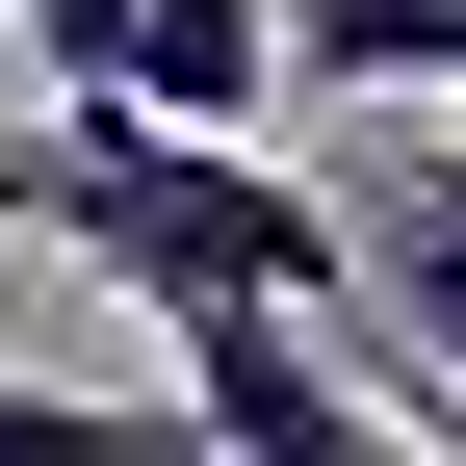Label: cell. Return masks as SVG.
Here are the masks:
<instances>
[{
    "label": "cell",
    "instance_id": "6da1fadb",
    "mask_svg": "<svg viewBox=\"0 0 466 466\" xmlns=\"http://www.w3.org/2000/svg\"><path fill=\"white\" fill-rule=\"evenodd\" d=\"M0 208L52 259H104L130 311H363V233L285 182L259 130H156V104H26L0 130Z\"/></svg>",
    "mask_w": 466,
    "mask_h": 466
},
{
    "label": "cell",
    "instance_id": "8992f818",
    "mask_svg": "<svg viewBox=\"0 0 466 466\" xmlns=\"http://www.w3.org/2000/svg\"><path fill=\"white\" fill-rule=\"evenodd\" d=\"M0 466H208V415L182 389H26L0 363Z\"/></svg>",
    "mask_w": 466,
    "mask_h": 466
},
{
    "label": "cell",
    "instance_id": "7a4b0ae2",
    "mask_svg": "<svg viewBox=\"0 0 466 466\" xmlns=\"http://www.w3.org/2000/svg\"><path fill=\"white\" fill-rule=\"evenodd\" d=\"M156 337H182V415H208V466H441L337 311H156Z\"/></svg>",
    "mask_w": 466,
    "mask_h": 466
},
{
    "label": "cell",
    "instance_id": "277c9868",
    "mask_svg": "<svg viewBox=\"0 0 466 466\" xmlns=\"http://www.w3.org/2000/svg\"><path fill=\"white\" fill-rule=\"evenodd\" d=\"M285 104H466V0H285Z\"/></svg>",
    "mask_w": 466,
    "mask_h": 466
},
{
    "label": "cell",
    "instance_id": "52a82bcc",
    "mask_svg": "<svg viewBox=\"0 0 466 466\" xmlns=\"http://www.w3.org/2000/svg\"><path fill=\"white\" fill-rule=\"evenodd\" d=\"M130 26H156V0H26V78L52 104H130Z\"/></svg>",
    "mask_w": 466,
    "mask_h": 466
},
{
    "label": "cell",
    "instance_id": "5b68a950",
    "mask_svg": "<svg viewBox=\"0 0 466 466\" xmlns=\"http://www.w3.org/2000/svg\"><path fill=\"white\" fill-rule=\"evenodd\" d=\"M130 104H156V130H259V104H285V0H156V26H130Z\"/></svg>",
    "mask_w": 466,
    "mask_h": 466
},
{
    "label": "cell",
    "instance_id": "3957f363",
    "mask_svg": "<svg viewBox=\"0 0 466 466\" xmlns=\"http://www.w3.org/2000/svg\"><path fill=\"white\" fill-rule=\"evenodd\" d=\"M363 311L415 337V389H466V130H415V156H363Z\"/></svg>",
    "mask_w": 466,
    "mask_h": 466
}]
</instances>
